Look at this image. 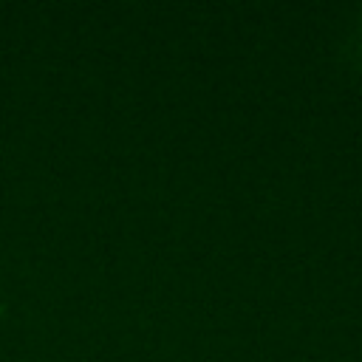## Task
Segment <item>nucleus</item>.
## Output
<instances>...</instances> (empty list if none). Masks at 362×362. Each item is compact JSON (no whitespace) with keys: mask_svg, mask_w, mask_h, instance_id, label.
<instances>
[]
</instances>
